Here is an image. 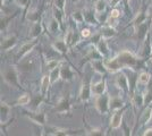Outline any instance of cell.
<instances>
[{
	"mask_svg": "<svg viewBox=\"0 0 152 136\" xmlns=\"http://www.w3.org/2000/svg\"><path fill=\"white\" fill-rule=\"evenodd\" d=\"M104 64H106L108 71H111V73H116V71H121L124 67H135L139 64V59L131 51L123 50L115 58L106 60Z\"/></svg>",
	"mask_w": 152,
	"mask_h": 136,
	"instance_id": "6da1fadb",
	"label": "cell"
},
{
	"mask_svg": "<svg viewBox=\"0 0 152 136\" xmlns=\"http://www.w3.org/2000/svg\"><path fill=\"white\" fill-rule=\"evenodd\" d=\"M2 77L7 84L15 86V87H20L18 82V73L14 66H9L5 68V71H2Z\"/></svg>",
	"mask_w": 152,
	"mask_h": 136,
	"instance_id": "7a4b0ae2",
	"label": "cell"
},
{
	"mask_svg": "<svg viewBox=\"0 0 152 136\" xmlns=\"http://www.w3.org/2000/svg\"><path fill=\"white\" fill-rule=\"evenodd\" d=\"M109 102H110V97L106 94H102L100 97H96L95 99V108L102 115H106L108 111L110 110L109 108Z\"/></svg>",
	"mask_w": 152,
	"mask_h": 136,
	"instance_id": "3957f363",
	"label": "cell"
},
{
	"mask_svg": "<svg viewBox=\"0 0 152 136\" xmlns=\"http://www.w3.org/2000/svg\"><path fill=\"white\" fill-rule=\"evenodd\" d=\"M70 100L69 97H60V100L57 102V104L55 105V110L57 111L60 115H66L70 112Z\"/></svg>",
	"mask_w": 152,
	"mask_h": 136,
	"instance_id": "277c9868",
	"label": "cell"
},
{
	"mask_svg": "<svg viewBox=\"0 0 152 136\" xmlns=\"http://www.w3.org/2000/svg\"><path fill=\"white\" fill-rule=\"evenodd\" d=\"M25 116L31 120L32 123L38 124L40 126H45L47 124V115L45 112H26Z\"/></svg>",
	"mask_w": 152,
	"mask_h": 136,
	"instance_id": "5b68a950",
	"label": "cell"
},
{
	"mask_svg": "<svg viewBox=\"0 0 152 136\" xmlns=\"http://www.w3.org/2000/svg\"><path fill=\"white\" fill-rule=\"evenodd\" d=\"M35 45H37V41H35V40L24 43V44L20 47V49L18 50V52H17V55H16V59L19 60V59H22L23 57H25L27 53H30V52L33 50V48H34Z\"/></svg>",
	"mask_w": 152,
	"mask_h": 136,
	"instance_id": "8992f818",
	"label": "cell"
},
{
	"mask_svg": "<svg viewBox=\"0 0 152 136\" xmlns=\"http://www.w3.org/2000/svg\"><path fill=\"white\" fill-rule=\"evenodd\" d=\"M116 85L118 86V89H121V91L123 92H129V86H128V78L126 77V75L124 73H119L116 76Z\"/></svg>",
	"mask_w": 152,
	"mask_h": 136,
	"instance_id": "52a82bcc",
	"label": "cell"
},
{
	"mask_svg": "<svg viewBox=\"0 0 152 136\" xmlns=\"http://www.w3.org/2000/svg\"><path fill=\"white\" fill-rule=\"evenodd\" d=\"M123 113H124V108L121 110H117L113 115L111 119H110V127L113 129H117L123 125Z\"/></svg>",
	"mask_w": 152,
	"mask_h": 136,
	"instance_id": "ba28073f",
	"label": "cell"
},
{
	"mask_svg": "<svg viewBox=\"0 0 152 136\" xmlns=\"http://www.w3.org/2000/svg\"><path fill=\"white\" fill-rule=\"evenodd\" d=\"M91 89H92V94L95 95V97H100L102 94H104L106 89H107L106 79H102V81L95 83V84H92L91 85Z\"/></svg>",
	"mask_w": 152,
	"mask_h": 136,
	"instance_id": "9c48e42d",
	"label": "cell"
},
{
	"mask_svg": "<svg viewBox=\"0 0 152 136\" xmlns=\"http://www.w3.org/2000/svg\"><path fill=\"white\" fill-rule=\"evenodd\" d=\"M17 43V38L16 35H8L7 38L1 41V50L2 51H8L9 49H12L13 47H15V44Z\"/></svg>",
	"mask_w": 152,
	"mask_h": 136,
	"instance_id": "30bf717a",
	"label": "cell"
},
{
	"mask_svg": "<svg viewBox=\"0 0 152 136\" xmlns=\"http://www.w3.org/2000/svg\"><path fill=\"white\" fill-rule=\"evenodd\" d=\"M92 94V89H91V85L89 83H84L83 82L82 87H81V92H80V99L82 102H88L91 97Z\"/></svg>",
	"mask_w": 152,
	"mask_h": 136,
	"instance_id": "8fae6325",
	"label": "cell"
},
{
	"mask_svg": "<svg viewBox=\"0 0 152 136\" xmlns=\"http://www.w3.org/2000/svg\"><path fill=\"white\" fill-rule=\"evenodd\" d=\"M78 132L80 130H70L65 128H56V127L49 128V133L51 136H70L73 134H77Z\"/></svg>",
	"mask_w": 152,
	"mask_h": 136,
	"instance_id": "7c38bea8",
	"label": "cell"
},
{
	"mask_svg": "<svg viewBox=\"0 0 152 136\" xmlns=\"http://www.w3.org/2000/svg\"><path fill=\"white\" fill-rule=\"evenodd\" d=\"M52 48L61 55H66L68 52V44L66 43L65 40H56L52 43Z\"/></svg>",
	"mask_w": 152,
	"mask_h": 136,
	"instance_id": "4fadbf2b",
	"label": "cell"
},
{
	"mask_svg": "<svg viewBox=\"0 0 152 136\" xmlns=\"http://www.w3.org/2000/svg\"><path fill=\"white\" fill-rule=\"evenodd\" d=\"M109 108L110 110H121L124 108V101L121 97H110V102H109Z\"/></svg>",
	"mask_w": 152,
	"mask_h": 136,
	"instance_id": "5bb4252c",
	"label": "cell"
},
{
	"mask_svg": "<svg viewBox=\"0 0 152 136\" xmlns=\"http://www.w3.org/2000/svg\"><path fill=\"white\" fill-rule=\"evenodd\" d=\"M60 77L63 78L64 81H72L73 77H74V73L70 69L69 66L64 65L60 66Z\"/></svg>",
	"mask_w": 152,
	"mask_h": 136,
	"instance_id": "9a60e30c",
	"label": "cell"
},
{
	"mask_svg": "<svg viewBox=\"0 0 152 136\" xmlns=\"http://www.w3.org/2000/svg\"><path fill=\"white\" fill-rule=\"evenodd\" d=\"M91 66L93 67V69H94L96 73H99V74H106V71H108L107 67H106V64L102 61L101 59H99V60H92L91 61Z\"/></svg>",
	"mask_w": 152,
	"mask_h": 136,
	"instance_id": "2e32d148",
	"label": "cell"
},
{
	"mask_svg": "<svg viewBox=\"0 0 152 136\" xmlns=\"http://www.w3.org/2000/svg\"><path fill=\"white\" fill-rule=\"evenodd\" d=\"M148 23H143L142 25H140L137 28H135V38L137 40H143L145 39V36L148 35Z\"/></svg>",
	"mask_w": 152,
	"mask_h": 136,
	"instance_id": "e0dca14e",
	"label": "cell"
},
{
	"mask_svg": "<svg viewBox=\"0 0 152 136\" xmlns=\"http://www.w3.org/2000/svg\"><path fill=\"white\" fill-rule=\"evenodd\" d=\"M65 41L68 44V47H74L77 43V41H78V36L72 30H68L66 35H65Z\"/></svg>",
	"mask_w": 152,
	"mask_h": 136,
	"instance_id": "ac0fdd59",
	"label": "cell"
},
{
	"mask_svg": "<svg viewBox=\"0 0 152 136\" xmlns=\"http://www.w3.org/2000/svg\"><path fill=\"white\" fill-rule=\"evenodd\" d=\"M96 49L99 50V52L102 55V57H107L108 53H109V48L107 44V40L101 38L100 41L96 43Z\"/></svg>",
	"mask_w": 152,
	"mask_h": 136,
	"instance_id": "d6986e66",
	"label": "cell"
},
{
	"mask_svg": "<svg viewBox=\"0 0 152 136\" xmlns=\"http://www.w3.org/2000/svg\"><path fill=\"white\" fill-rule=\"evenodd\" d=\"M42 32V25L40 22L33 23L31 26V31H30V38L31 39H37L39 35Z\"/></svg>",
	"mask_w": 152,
	"mask_h": 136,
	"instance_id": "ffe728a7",
	"label": "cell"
},
{
	"mask_svg": "<svg viewBox=\"0 0 152 136\" xmlns=\"http://www.w3.org/2000/svg\"><path fill=\"white\" fill-rule=\"evenodd\" d=\"M146 22V13L144 10H141L137 13V15L135 16V18L133 20V25H134V28H137L140 25H142L143 23H145Z\"/></svg>",
	"mask_w": 152,
	"mask_h": 136,
	"instance_id": "44dd1931",
	"label": "cell"
},
{
	"mask_svg": "<svg viewBox=\"0 0 152 136\" xmlns=\"http://www.w3.org/2000/svg\"><path fill=\"white\" fill-rule=\"evenodd\" d=\"M100 34H101V38L103 39H111L116 35V30L113 26H106V27H102Z\"/></svg>",
	"mask_w": 152,
	"mask_h": 136,
	"instance_id": "7402d4cb",
	"label": "cell"
},
{
	"mask_svg": "<svg viewBox=\"0 0 152 136\" xmlns=\"http://www.w3.org/2000/svg\"><path fill=\"white\" fill-rule=\"evenodd\" d=\"M50 84H51L50 76H49V75H45V76L42 77V81H41V87H40V90H41V95H42V97H45V93L48 92Z\"/></svg>",
	"mask_w": 152,
	"mask_h": 136,
	"instance_id": "603a6c76",
	"label": "cell"
},
{
	"mask_svg": "<svg viewBox=\"0 0 152 136\" xmlns=\"http://www.w3.org/2000/svg\"><path fill=\"white\" fill-rule=\"evenodd\" d=\"M10 107L6 102H1V124H5L9 119Z\"/></svg>",
	"mask_w": 152,
	"mask_h": 136,
	"instance_id": "cb8c5ba5",
	"label": "cell"
},
{
	"mask_svg": "<svg viewBox=\"0 0 152 136\" xmlns=\"http://www.w3.org/2000/svg\"><path fill=\"white\" fill-rule=\"evenodd\" d=\"M86 58L90 59L91 61L92 60H99V59L102 58V55L99 52L98 49H95L94 47H91L89 52H88V55H86Z\"/></svg>",
	"mask_w": 152,
	"mask_h": 136,
	"instance_id": "d4e9b609",
	"label": "cell"
},
{
	"mask_svg": "<svg viewBox=\"0 0 152 136\" xmlns=\"http://www.w3.org/2000/svg\"><path fill=\"white\" fill-rule=\"evenodd\" d=\"M152 118V108L148 107L145 110L143 111L142 116H141V124L144 125V124H148Z\"/></svg>",
	"mask_w": 152,
	"mask_h": 136,
	"instance_id": "484cf974",
	"label": "cell"
},
{
	"mask_svg": "<svg viewBox=\"0 0 152 136\" xmlns=\"http://www.w3.org/2000/svg\"><path fill=\"white\" fill-rule=\"evenodd\" d=\"M49 76H50L51 84L56 83V82L58 81V78L60 77V66H59V67H57L56 69L51 71H50V74H49Z\"/></svg>",
	"mask_w": 152,
	"mask_h": 136,
	"instance_id": "4316f807",
	"label": "cell"
},
{
	"mask_svg": "<svg viewBox=\"0 0 152 136\" xmlns=\"http://www.w3.org/2000/svg\"><path fill=\"white\" fill-rule=\"evenodd\" d=\"M106 6H107V4H106L104 0H96L94 4L95 12H96V13H102V12L106 9Z\"/></svg>",
	"mask_w": 152,
	"mask_h": 136,
	"instance_id": "83f0119b",
	"label": "cell"
},
{
	"mask_svg": "<svg viewBox=\"0 0 152 136\" xmlns=\"http://www.w3.org/2000/svg\"><path fill=\"white\" fill-rule=\"evenodd\" d=\"M59 22H58L56 18H52L50 20V24H49V30H50L51 33H57L59 31Z\"/></svg>",
	"mask_w": 152,
	"mask_h": 136,
	"instance_id": "f1b7e54d",
	"label": "cell"
},
{
	"mask_svg": "<svg viewBox=\"0 0 152 136\" xmlns=\"http://www.w3.org/2000/svg\"><path fill=\"white\" fill-rule=\"evenodd\" d=\"M30 102H31V97L28 94H23L17 100V104H19V105H25V104H28Z\"/></svg>",
	"mask_w": 152,
	"mask_h": 136,
	"instance_id": "f546056e",
	"label": "cell"
},
{
	"mask_svg": "<svg viewBox=\"0 0 152 136\" xmlns=\"http://www.w3.org/2000/svg\"><path fill=\"white\" fill-rule=\"evenodd\" d=\"M73 18H74V20L77 22V23H83V22L85 20L84 13L80 12V10H75V12L73 13Z\"/></svg>",
	"mask_w": 152,
	"mask_h": 136,
	"instance_id": "4dcf8cb0",
	"label": "cell"
},
{
	"mask_svg": "<svg viewBox=\"0 0 152 136\" xmlns=\"http://www.w3.org/2000/svg\"><path fill=\"white\" fill-rule=\"evenodd\" d=\"M139 82L141 84H148L150 82V75L148 73H145V71H142L139 75Z\"/></svg>",
	"mask_w": 152,
	"mask_h": 136,
	"instance_id": "1f68e13d",
	"label": "cell"
},
{
	"mask_svg": "<svg viewBox=\"0 0 152 136\" xmlns=\"http://www.w3.org/2000/svg\"><path fill=\"white\" fill-rule=\"evenodd\" d=\"M152 103V85H150L149 90L146 91L145 95H144V104L149 105Z\"/></svg>",
	"mask_w": 152,
	"mask_h": 136,
	"instance_id": "d6a6232c",
	"label": "cell"
},
{
	"mask_svg": "<svg viewBox=\"0 0 152 136\" xmlns=\"http://www.w3.org/2000/svg\"><path fill=\"white\" fill-rule=\"evenodd\" d=\"M89 136H104V130L102 128H91L89 130Z\"/></svg>",
	"mask_w": 152,
	"mask_h": 136,
	"instance_id": "836d02e7",
	"label": "cell"
},
{
	"mask_svg": "<svg viewBox=\"0 0 152 136\" xmlns=\"http://www.w3.org/2000/svg\"><path fill=\"white\" fill-rule=\"evenodd\" d=\"M132 101L135 105H142V104H144V95H139V94L133 95Z\"/></svg>",
	"mask_w": 152,
	"mask_h": 136,
	"instance_id": "e575fe53",
	"label": "cell"
},
{
	"mask_svg": "<svg viewBox=\"0 0 152 136\" xmlns=\"http://www.w3.org/2000/svg\"><path fill=\"white\" fill-rule=\"evenodd\" d=\"M57 67H59V61L56 60V59H51V60H49V61L47 63V68L50 71H53V69H56Z\"/></svg>",
	"mask_w": 152,
	"mask_h": 136,
	"instance_id": "d590c367",
	"label": "cell"
},
{
	"mask_svg": "<svg viewBox=\"0 0 152 136\" xmlns=\"http://www.w3.org/2000/svg\"><path fill=\"white\" fill-rule=\"evenodd\" d=\"M65 5H66V0H55L53 1V6L57 7L63 13H65Z\"/></svg>",
	"mask_w": 152,
	"mask_h": 136,
	"instance_id": "8d00e7d4",
	"label": "cell"
},
{
	"mask_svg": "<svg viewBox=\"0 0 152 136\" xmlns=\"http://www.w3.org/2000/svg\"><path fill=\"white\" fill-rule=\"evenodd\" d=\"M39 17H40V15H39L38 12H30L27 14V20H30L33 23L39 22Z\"/></svg>",
	"mask_w": 152,
	"mask_h": 136,
	"instance_id": "74e56055",
	"label": "cell"
},
{
	"mask_svg": "<svg viewBox=\"0 0 152 136\" xmlns=\"http://www.w3.org/2000/svg\"><path fill=\"white\" fill-rule=\"evenodd\" d=\"M123 128H124V136H132V129L127 127L126 124L123 123Z\"/></svg>",
	"mask_w": 152,
	"mask_h": 136,
	"instance_id": "f35d334b",
	"label": "cell"
},
{
	"mask_svg": "<svg viewBox=\"0 0 152 136\" xmlns=\"http://www.w3.org/2000/svg\"><path fill=\"white\" fill-rule=\"evenodd\" d=\"M121 16V12L118 10V9H113L111 10V13H110V17H113V18H118Z\"/></svg>",
	"mask_w": 152,
	"mask_h": 136,
	"instance_id": "ab89813d",
	"label": "cell"
},
{
	"mask_svg": "<svg viewBox=\"0 0 152 136\" xmlns=\"http://www.w3.org/2000/svg\"><path fill=\"white\" fill-rule=\"evenodd\" d=\"M81 35H82L83 38H89L90 35H91V31H90L89 28H83L82 31H81Z\"/></svg>",
	"mask_w": 152,
	"mask_h": 136,
	"instance_id": "60d3db41",
	"label": "cell"
},
{
	"mask_svg": "<svg viewBox=\"0 0 152 136\" xmlns=\"http://www.w3.org/2000/svg\"><path fill=\"white\" fill-rule=\"evenodd\" d=\"M15 1L17 5L22 7H26V5H28V0H15Z\"/></svg>",
	"mask_w": 152,
	"mask_h": 136,
	"instance_id": "b9f144b4",
	"label": "cell"
},
{
	"mask_svg": "<svg viewBox=\"0 0 152 136\" xmlns=\"http://www.w3.org/2000/svg\"><path fill=\"white\" fill-rule=\"evenodd\" d=\"M121 1V0H110V6H111V7L117 6V5H118Z\"/></svg>",
	"mask_w": 152,
	"mask_h": 136,
	"instance_id": "7bdbcfd3",
	"label": "cell"
},
{
	"mask_svg": "<svg viewBox=\"0 0 152 136\" xmlns=\"http://www.w3.org/2000/svg\"><path fill=\"white\" fill-rule=\"evenodd\" d=\"M143 136H152V127L151 128H149V129H146Z\"/></svg>",
	"mask_w": 152,
	"mask_h": 136,
	"instance_id": "ee69618b",
	"label": "cell"
},
{
	"mask_svg": "<svg viewBox=\"0 0 152 136\" xmlns=\"http://www.w3.org/2000/svg\"><path fill=\"white\" fill-rule=\"evenodd\" d=\"M35 136H43V134H42V132H41V130H39V132H37Z\"/></svg>",
	"mask_w": 152,
	"mask_h": 136,
	"instance_id": "f6af8a7d",
	"label": "cell"
},
{
	"mask_svg": "<svg viewBox=\"0 0 152 136\" xmlns=\"http://www.w3.org/2000/svg\"><path fill=\"white\" fill-rule=\"evenodd\" d=\"M128 1H129V0H124V2H125V5H126V6L128 5Z\"/></svg>",
	"mask_w": 152,
	"mask_h": 136,
	"instance_id": "bcb514c9",
	"label": "cell"
},
{
	"mask_svg": "<svg viewBox=\"0 0 152 136\" xmlns=\"http://www.w3.org/2000/svg\"><path fill=\"white\" fill-rule=\"evenodd\" d=\"M151 59H152V53H151Z\"/></svg>",
	"mask_w": 152,
	"mask_h": 136,
	"instance_id": "7dc6e473",
	"label": "cell"
}]
</instances>
